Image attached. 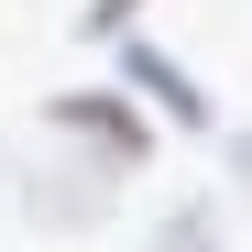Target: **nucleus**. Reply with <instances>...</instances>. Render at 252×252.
I'll return each instance as SVG.
<instances>
[{"label": "nucleus", "mask_w": 252, "mask_h": 252, "mask_svg": "<svg viewBox=\"0 0 252 252\" xmlns=\"http://www.w3.org/2000/svg\"><path fill=\"white\" fill-rule=\"evenodd\" d=\"M44 121H55V132H77V143H99L110 164H143V154H154V121H143L132 99H110V88H66Z\"/></svg>", "instance_id": "nucleus-1"}, {"label": "nucleus", "mask_w": 252, "mask_h": 252, "mask_svg": "<svg viewBox=\"0 0 252 252\" xmlns=\"http://www.w3.org/2000/svg\"><path fill=\"white\" fill-rule=\"evenodd\" d=\"M121 88H143V99H164L176 121H208V99L176 77V55H154V44H121Z\"/></svg>", "instance_id": "nucleus-2"}, {"label": "nucleus", "mask_w": 252, "mask_h": 252, "mask_svg": "<svg viewBox=\"0 0 252 252\" xmlns=\"http://www.w3.org/2000/svg\"><path fill=\"white\" fill-rule=\"evenodd\" d=\"M154 252H220V220H208V208H164Z\"/></svg>", "instance_id": "nucleus-3"}, {"label": "nucleus", "mask_w": 252, "mask_h": 252, "mask_svg": "<svg viewBox=\"0 0 252 252\" xmlns=\"http://www.w3.org/2000/svg\"><path fill=\"white\" fill-rule=\"evenodd\" d=\"M132 11H143V0H88V33H99V44H110V33L132 22Z\"/></svg>", "instance_id": "nucleus-4"}]
</instances>
